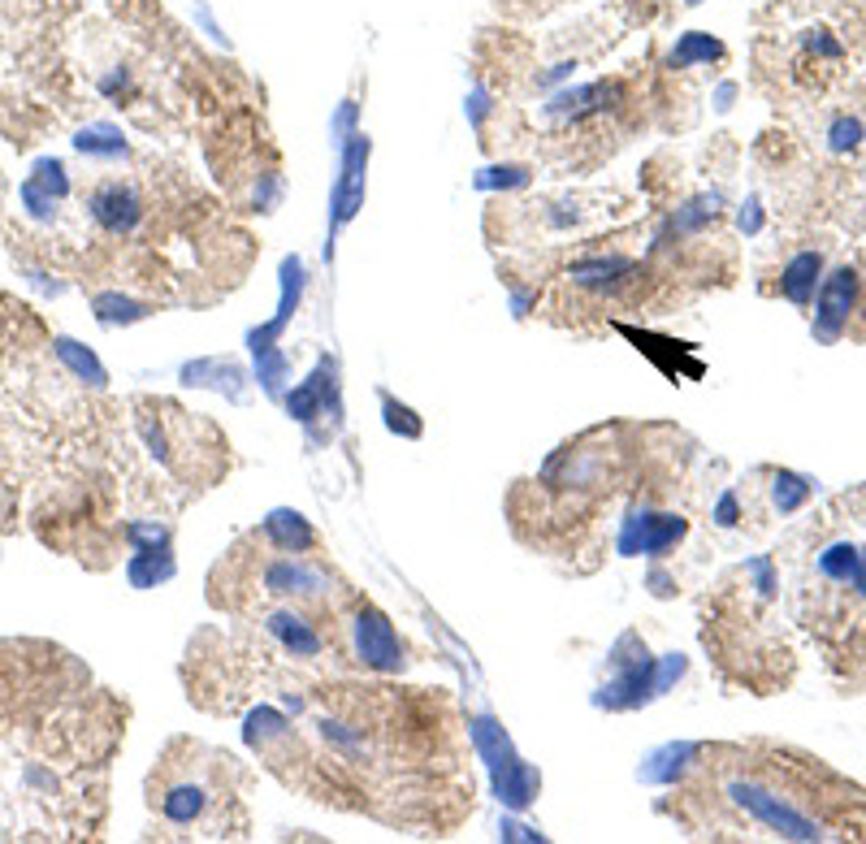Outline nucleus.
Instances as JSON below:
<instances>
[{
  "mask_svg": "<svg viewBox=\"0 0 866 844\" xmlns=\"http://www.w3.org/2000/svg\"><path fill=\"white\" fill-rule=\"evenodd\" d=\"M729 762H706L702 771L715 775V793L745 814L750 823L767 827L784 841H827L849 836V818L840 805H866L863 793L845 789L815 762H788L784 754L758 757L745 750H720Z\"/></svg>",
  "mask_w": 866,
  "mask_h": 844,
  "instance_id": "1",
  "label": "nucleus"
},
{
  "mask_svg": "<svg viewBox=\"0 0 866 844\" xmlns=\"http://www.w3.org/2000/svg\"><path fill=\"white\" fill-rule=\"evenodd\" d=\"M152 810L183 836H226L238 810L234 757L191 741L174 745L152 780Z\"/></svg>",
  "mask_w": 866,
  "mask_h": 844,
  "instance_id": "2",
  "label": "nucleus"
},
{
  "mask_svg": "<svg viewBox=\"0 0 866 844\" xmlns=\"http://www.w3.org/2000/svg\"><path fill=\"white\" fill-rule=\"evenodd\" d=\"M352 641H356V659L368 671H399L404 667V641L390 628V620L377 607H360L356 623H352Z\"/></svg>",
  "mask_w": 866,
  "mask_h": 844,
  "instance_id": "3",
  "label": "nucleus"
},
{
  "mask_svg": "<svg viewBox=\"0 0 866 844\" xmlns=\"http://www.w3.org/2000/svg\"><path fill=\"white\" fill-rule=\"evenodd\" d=\"M88 213L104 234H131L143 222V200L126 182H100L88 195Z\"/></svg>",
  "mask_w": 866,
  "mask_h": 844,
  "instance_id": "4",
  "label": "nucleus"
},
{
  "mask_svg": "<svg viewBox=\"0 0 866 844\" xmlns=\"http://www.w3.org/2000/svg\"><path fill=\"white\" fill-rule=\"evenodd\" d=\"M854 295H858V273L854 268H836L819 291V334L823 338H836L845 325H849V312H854Z\"/></svg>",
  "mask_w": 866,
  "mask_h": 844,
  "instance_id": "5",
  "label": "nucleus"
},
{
  "mask_svg": "<svg viewBox=\"0 0 866 844\" xmlns=\"http://www.w3.org/2000/svg\"><path fill=\"white\" fill-rule=\"evenodd\" d=\"M365 165H368V139L365 134H352L347 139V152H343V179H338V191H334L338 222H347L356 213V204L365 200Z\"/></svg>",
  "mask_w": 866,
  "mask_h": 844,
  "instance_id": "6",
  "label": "nucleus"
},
{
  "mask_svg": "<svg viewBox=\"0 0 866 844\" xmlns=\"http://www.w3.org/2000/svg\"><path fill=\"white\" fill-rule=\"evenodd\" d=\"M620 95V83H590V88H568L559 91L554 100H550V118H568V122H581V118H593V113H602V109H611L607 100H615Z\"/></svg>",
  "mask_w": 866,
  "mask_h": 844,
  "instance_id": "7",
  "label": "nucleus"
},
{
  "mask_svg": "<svg viewBox=\"0 0 866 844\" xmlns=\"http://www.w3.org/2000/svg\"><path fill=\"white\" fill-rule=\"evenodd\" d=\"M74 148H79L83 156H95V161H122V156H126V139H122V131H118L113 122H92V126H83V131L74 134Z\"/></svg>",
  "mask_w": 866,
  "mask_h": 844,
  "instance_id": "8",
  "label": "nucleus"
},
{
  "mask_svg": "<svg viewBox=\"0 0 866 844\" xmlns=\"http://www.w3.org/2000/svg\"><path fill=\"white\" fill-rule=\"evenodd\" d=\"M265 537L274 541L277 550H286V555H295V550H308L317 537L308 529V520L299 516V511H274L269 520H265Z\"/></svg>",
  "mask_w": 866,
  "mask_h": 844,
  "instance_id": "9",
  "label": "nucleus"
},
{
  "mask_svg": "<svg viewBox=\"0 0 866 844\" xmlns=\"http://www.w3.org/2000/svg\"><path fill=\"white\" fill-rule=\"evenodd\" d=\"M819 252H802L793 265L784 268V277H780V286H784V295L793 299V304H811V295H815V282H819Z\"/></svg>",
  "mask_w": 866,
  "mask_h": 844,
  "instance_id": "10",
  "label": "nucleus"
},
{
  "mask_svg": "<svg viewBox=\"0 0 866 844\" xmlns=\"http://www.w3.org/2000/svg\"><path fill=\"white\" fill-rule=\"evenodd\" d=\"M711 61H724V44H720V40H711L706 31H689V35H681V44L672 48V57H668V65H672V70L711 65Z\"/></svg>",
  "mask_w": 866,
  "mask_h": 844,
  "instance_id": "11",
  "label": "nucleus"
},
{
  "mask_svg": "<svg viewBox=\"0 0 866 844\" xmlns=\"http://www.w3.org/2000/svg\"><path fill=\"white\" fill-rule=\"evenodd\" d=\"M52 347H57L61 364H65L74 377H83V382H92V386H104V368H100V359H95L88 347H79L74 338H57Z\"/></svg>",
  "mask_w": 866,
  "mask_h": 844,
  "instance_id": "12",
  "label": "nucleus"
},
{
  "mask_svg": "<svg viewBox=\"0 0 866 844\" xmlns=\"http://www.w3.org/2000/svg\"><path fill=\"white\" fill-rule=\"evenodd\" d=\"M31 182L48 191L52 200H65L70 195V179H65V165L57 161V156H40L35 165H31Z\"/></svg>",
  "mask_w": 866,
  "mask_h": 844,
  "instance_id": "13",
  "label": "nucleus"
},
{
  "mask_svg": "<svg viewBox=\"0 0 866 844\" xmlns=\"http://www.w3.org/2000/svg\"><path fill=\"white\" fill-rule=\"evenodd\" d=\"M95 316L104 321V325H113V321H135L143 312L131 304V299H118V295H95Z\"/></svg>",
  "mask_w": 866,
  "mask_h": 844,
  "instance_id": "14",
  "label": "nucleus"
},
{
  "mask_svg": "<svg viewBox=\"0 0 866 844\" xmlns=\"http://www.w3.org/2000/svg\"><path fill=\"white\" fill-rule=\"evenodd\" d=\"M381 407H386V425H390V429H395V434H399V429H404V434H408V438H420V420H411V411H408V407H399V403L390 399V395H386V399H381Z\"/></svg>",
  "mask_w": 866,
  "mask_h": 844,
  "instance_id": "15",
  "label": "nucleus"
},
{
  "mask_svg": "<svg viewBox=\"0 0 866 844\" xmlns=\"http://www.w3.org/2000/svg\"><path fill=\"white\" fill-rule=\"evenodd\" d=\"M858 139H863V122H858V118H836V122H832V148H836V152L858 148Z\"/></svg>",
  "mask_w": 866,
  "mask_h": 844,
  "instance_id": "16",
  "label": "nucleus"
},
{
  "mask_svg": "<svg viewBox=\"0 0 866 844\" xmlns=\"http://www.w3.org/2000/svg\"><path fill=\"white\" fill-rule=\"evenodd\" d=\"M22 204L31 209V217H40V222H48V217H52V204H57V200H52L48 191H40L35 182L27 179V182H22Z\"/></svg>",
  "mask_w": 866,
  "mask_h": 844,
  "instance_id": "17",
  "label": "nucleus"
},
{
  "mask_svg": "<svg viewBox=\"0 0 866 844\" xmlns=\"http://www.w3.org/2000/svg\"><path fill=\"white\" fill-rule=\"evenodd\" d=\"M806 52L836 61V57H840V44H836V40H827V31H806Z\"/></svg>",
  "mask_w": 866,
  "mask_h": 844,
  "instance_id": "18",
  "label": "nucleus"
},
{
  "mask_svg": "<svg viewBox=\"0 0 866 844\" xmlns=\"http://www.w3.org/2000/svg\"><path fill=\"white\" fill-rule=\"evenodd\" d=\"M572 70H577V61H559V65H550L547 74H538V83H542V88H550V83H563Z\"/></svg>",
  "mask_w": 866,
  "mask_h": 844,
  "instance_id": "19",
  "label": "nucleus"
}]
</instances>
